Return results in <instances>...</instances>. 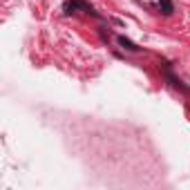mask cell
Returning a JSON list of instances; mask_svg holds the SVG:
<instances>
[{"instance_id":"6da1fadb","label":"cell","mask_w":190,"mask_h":190,"mask_svg":"<svg viewBox=\"0 0 190 190\" xmlns=\"http://www.w3.org/2000/svg\"><path fill=\"white\" fill-rule=\"evenodd\" d=\"M65 14H74V11H85V14H96L94 11V7L90 2H85V0H67L65 2Z\"/></svg>"},{"instance_id":"7a4b0ae2","label":"cell","mask_w":190,"mask_h":190,"mask_svg":"<svg viewBox=\"0 0 190 190\" xmlns=\"http://www.w3.org/2000/svg\"><path fill=\"white\" fill-rule=\"evenodd\" d=\"M161 67H163V72H166V78L170 81V85H172V87H177V90H181L184 94H188V92H190V90L186 87V85H184L181 81H179V78H177V76H175L172 72H170V65H168V63H163V65H161Z\"/></svg>"},{"instance_id":"3957f363","label":"cell","mask_w":190,"mask_h":190,"mask_svg":"<svg viewBox=\"0 0 190 190\" xmlns=\"http://www.w3.org/2000/svg\"><path fill=\"white\" fill-rule=\"evenodd\" d=\"M119 45H121V47H125L128 52H141V47L134 45V43H132L130 38H125V36H119Z\"/></svg>"},{"instance_id":"277c9868","label":"cell","mask_w":190,"mask_h":190,"mask_svg":"<svg viewBox=\"0 0 190 190\" xmlns=\"http://www.w3.org/2000/svg\"><path fill=\"white\" fill-rule=\"evenodd\" d=\"M159 11L163 14V16H170L175 11V5L170 2V0H159Z\"/></svg>"}]
</instances>
